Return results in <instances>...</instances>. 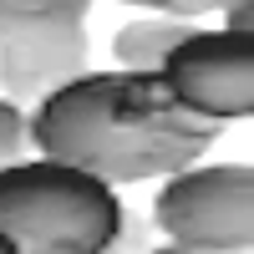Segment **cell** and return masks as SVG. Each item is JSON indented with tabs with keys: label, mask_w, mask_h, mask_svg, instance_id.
<instances>
[{
	"label": "cell",
	"mask_w": 254,
	"mask_h": 254,
	"mask_svg": "<svg viewBox=\"0 0 254 254\" xmlns=\"http://www.w3.org/2000/svg\"><path fill=\"white\" fill-rule=\"evenodd\" d=\"M224 127L183 112L158 71H87L31 107V147L102 183H147L198 163Z\"/></svg>",
	"instance_id": "6da1fadb"
},
{
	"label": "cell",
	"mask_w": 254,
	"mask_h": 254,
	"mask_svg": "<svg viewBox=\"0 0 254 254\" xmlns=\"http://www.w3.org/2000/svg\"><path fill=\"white\" fill-rule=\"evenodd\" d=\"M122 214L112 183L56 158L36 153L0 168V234L15 254H107Z\"/></svg>",
	"instance_id": "7a4b0ae2"
},
{
	"label": "cell",
	"mask_w": 254,
	"mask_h": 254,
	"mask_svg": "<svg viewBox=\"0 0 254 254\" xmlns=\"http://www.w3.org/2000/svg\"><path fill=\"white\" fill-rule=\"evenodd\" d=\"M153 229L198 254H249L254 173L249 163H188L153 193Z\"/></svg>",
	"instance_id": "3957f363"
},
{
	"label": "cell",
	"mask_w": 254,
	"mask_h": 254,
	"mask_svg": "<svg viewBox=\"0 0 254 254\" xmlns=\"http://www.w3.org/2000/svg\"><path fill=\"white\" fill-rule=\"evenodd\" d=\"M92 71L87 15L0 5V97L26 107Z\"/></svg>",
	"instance_id": "277c9868"
},
{
	"label": "cell",
	"mask_w": 254,
	"mask_h": 254,
	"mask_svg": "<svg viewBox=\"0 0 254 254\" xmlns=\"http://www.w3.org/2000/svg\"><path fill=\"white\" fill-rule=\"evenodd\" d=\"M158 76L183 112H193L214 127L254 112V41L239 31L198 26L158 66Z\"/></svg>",
	"instance_id": "5b68a950"
},
{
	"label": "cell",
	"mask_w": 254,
	"mask_h": 254,
	"mask_svg": "<svg viewBox=\"0 0 254 254\" xmlns=\"http://www.w3.org/2000/svg\"><path fill=\"white\" fill-rule=\"evenodd\" d=\"M193 31H198V20H178V15H137V20H127V26L112 31L117 71H158Z\"/></svg>",
	"instance_id": "8992f818"
},
{
	"label": "cell",
	"mask_w": 254,
	"mask_h": 254,
	"mask_svg": "<svg viewBox=\"0 0 254 254\" xmlns=\"http://www.w3.org/2000/svg\"><path fill=\"white\" fill-rule=\"evenodd\" d=\"M26 147H31V112L0 97V168H5V163H20V158H26Z\"/></svg>",
	"instance_id": "52a82bcc"
},
{
	"label": "cell",
	"mask_w": 254,
	"mask_h": 254,
	"mask_svg": "<svg viewBox=\"0 0 254 254\" xmlns=\"http://www.w3.org/2000/svg\"><path fill=\"white\" fill-rule=\"evenodd\" d=\"M219 10H224V26L219 31L249 36V26H254V0H219Z\"/></svg>",
	"instance_id": "ba28073f"
},
{
	"label": "cell",
	"mask_w": 254,
	"mask_h": 254,
	"mask_svg": "<svg viewBox=\"0 0 254 254\" xmlns=\"http://www.w3.org/2000/svg\"><path fill=\"white\" fill-rule=\"evenodd\" d=\"M0 5H15V10H66V15H87L92 0H0Z\"/></svg>",
	"instance_id": "9c48e42d"
},
{
	"label": "cell",
	"mask_w": 254,
	"mask_h": 254,
	"mask_svg": "<svg viewBox=\"0 0 254 254\" xmlns=\"http://www.w3.org/2000/svg\"><path fill=\"white\" fill-rule=\"evenodd\" d=\"M208 10H219V0H168V10L163 15H178V20H198Z\"/></svg>",
	"instance_id": "30bf717a"
},
{
	"label": "cell",
	"mask_w": 254,
	"mask_h": 254,
	"mask_svg": "<svg viewBox=\"0 0 254 254\" xmlns=\"http://www.w3.org/2000/svg\"><path fill=\"white\" fill-rule=\"evenodd\" d=\"M147 254H198V249H183V244H168L163 239V244H147Z\"/></svg>",
	"instance_id": "8fae6325"
},
{
	"label": "cell",
	"mask_w": 254,
	"mask_h": 254,
	"mask_svg": "<svg viewBox=\"0 0 254 254\" xmlns=\"http://www.w3.org/2000/svg\"><path fill=\"white\" fill-rule=\"evenodd\" d=\"M122 5H137V10H158V15H163L168 0H122Z\"/></svg>",
	"instance_id": "7c38bea8"
},
{
	"label": "cell",
	"mask_w": 254,
	"mask_h": 254,
	"mask_svg": "<svg viewBox=\"0 0 254 254\" xmlns=\"http://www.w3.org/2000/svg\"><path fill=\"white\" fill-rule=\"evenodd\" d=\"M0 254H15V244H10V239H5V234H0Z\"/></svg>",
	"instance_id": "4fadbf2b"
}]
</instances>
